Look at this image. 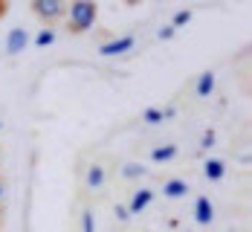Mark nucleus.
Returning a JSON list of instances; mask_svg holds the SVG:
<instances>
[{"instance_id": "12", "label": "nucleus", "mask_w": 252, "mask_h": 232, "mask_svg": "<svg viewBox=\"0 0 252 232\" xmlns=\"http://www.w3.org/2000/svg\"><path fill=\"white\" fill-rule=\"evenodd\" d=\"M177 154H180V148H177V142H162V145H157L151 151V163H174Z\"/></svg>"}, {"instance_id": "18", "label": "nucleus", "mask_w": 252, "mask_h": 232, "mask_svg": "<svg viewBox=\"0 0 252 232\" xmlns=\"http://www.w3.org/2000/svg\"><path fill=\"white\" fill-rule=\"evenodd\" d=\"M174 32H177V29H174V26H171V24H168V26H162V29H159V32H157V35H159V38H162V41H165V38H171V35H174Z\"/></svg>"}, {"instance_id": "4", "label": "nucleus", "mask_w": 252, "mask_h": 232, "mask_svg": "<svg viewBox=\"0 0 252 232\" xmlns=\"http://www.w3.org/2000/svg\"><path fill=\"white\" fill-rule=\"evenodd\" d=\"M136 47V38L133 35H119V38H107L99 44V55L104 58H113V55H125Z\"/></svg>"}, {"instance_id": "17", "label": "nucleus", "mask_w": 252, "mask_h": 232, "mask_svg": "<svg viewBox=\"0 0 252 232\" xmlns=\"http://www.w3.org/2000/svg\"><path fill=\"white\" fill-rule=\"evenodd\" d=\"M212 145H215V131H206V133H203L200 148H212Z\"/></svg>"}, {"instance_id": "1", "label": "nucleus", "mask_w": 252, "mask_h": 232, "mask_svg": "<svg viewBox=\"0 0 252 232\" xmlns=\"http://www.w3.org/2000/svg\"><path fill=\"white\" fill-rule=\"evenodd\" d=\"M67 32L70 35H84L99 21V0H70L67 6Z\"/></svg>"}, {"instance_id": "10", "label": "nucleus", "mask_w": 252, "mask_h": 232, "mask_svg": "<svg viewBox=\"0 0 252 232\" xmlns=\"http://www.w3.org/2000/svg\"><path fill=\"white\" fill-rule=\"evenodd\" d=\"M215 70H203L200 76L194 78V96L197 99H209L212 93H215Z\"/></svg>"}, {"instance_id": "7", "label": "nucleus", "mask_w": 252, "mask_h": 232, "mask_svg": "<svg viewBox=\"0 0 252 232\" xmlns=\"http://www.w3.org/2000/svg\"><path fill=\"white\" fill-rule=\"evenodd\" d=\"M29 29L24 26H15V29H9V35H6V55H21V52L29 47Z\"/></svg>"}, {"instance_id": "2", "label": "nucleus", "mask_w": 252, "mask_h": 232, "mask_svg": "<svg viewBox=\"0 0 252 232\" xmlns=\"http://www.w3.org/2000/svg\"><path fill=\"white\" fill-rule=\"evenodd\" d=\"M67 6H70V0H32L29 3L32 15L44 26H55L58 21H64L67 18Z\"/></svg>"}, {"instance_id": "22", "label": "nucleus", "mask_w": 252, "mask_h": 232, "mask_svg": "<svg viewBox=\"0 0 252 232\" xmlns=\"http://www.w3.org/2000/svg\"><path fill=\"white\" fill-rule=\"evenodd\" d=\"M0 157H3V151H0Z\"/></svg>"}, {"instance_id": "20", "label": "nucleus", "mask_w": 252, "mask_h": 232, "mask_svg": "<svg viewBox=\"0 0 252 232\" xmlns=\"http://www.w3.org/2000/svg\"><path fill=\"white\" fill-rule=\"evenodd\" d=\"M6 12H9V0H0V18H3Z\"/></svg>"}, {"instance_id": "19", "label": "nucleus", "mask_w": 252, "mask_h": 232, "mask_svg": "<svg viewBox=\"0 0 252 232\" xmlns=\"http://www.w3.org/2000/svg\"><path fill=\"white\" fill-rule=\"evenodd\" d=\"M116 218H119V221H127V218H130L127 206H122V203H119V206H116Z\"/></svg>"}, {"instance_id": "21", "label": "nucleus", "mask_w": 252, "mask_h": 232, "mask_svg": "<svg viewBox=\"0 0 252 232\" xmlns=\"http://www.w3.org/2000/svg\"><path fill=\"white\" fill-rule=\"evenodd\" d=\"M125 3H130V6H136V3H139V0H125Z\"/></svg>"}, {"instance_id": "9", "label": "nucleus", "mask_w": 252, "mask_h": 232, "mask_svg": "<svg viewBox=\"0 0 252 232\" xmlns=\"http://www.w3.org/2000/svg\"><path fill=\"white\" fill-rule=\"evenodd\" d=\"M177 113L174 104H162V107H148V110H142V122L145 125H162L165 119H171Z\"/></svg>"}, {"instance_id": "16", "label": "nucleus", "mask_w": 252, "mask_h": 232, "mask_svg": "<svg viewBox=\"0 0 252 232\" xmlns=\"http://www.w3.org/2000/svg\"><path fill=\"white\" fill-rule=\"evenodd\" d=\"M191 18H194V12H191V9H180L174 18H171V26H174V29H183V26L189 24Z\"/></svg>"}, {"instance_id": "8", "label": "nucleus", "mask_w": 252, "mask_h": 232, "mask_svg": "<svg viewBox=\"0 0 252 232\" xmlns=\"http://www.w3.org/2000/svg\"><path fill=\"white\" fill-rule=\"evenodd\" d=\"M203 177L209 183H220L226 177V160H220V157H206V160H203Z\"/></svg>"}, {"instance_id": "11", "label": "nucleus", "mask_w": 252, "mask_h": 232, "mask_svg": "<svg viewBox=\"0 0 252 232\" xmlns=\"http://www.w3.org/2000/svg\"><path fill=\"white\" fill-rule=\"evenodd\" d=\"M168 200H180V198H186L189 192H191V186L183 180V177H171V180H165L162 183V189H159Z\"/></svg>"}, {"instance_id": "14", "label": "nucleus", "mask_w": 252, "mask_h": 232, "mask_svg": "<svg viewBox=\"0 0 252 232\" xmlns=\"http://www.w3.org/2000/svg\"><path fill=\"white\" fill-rule=\"evenodd\" d=\"M145 174H148V168L139 166V163H127V166H122V177H125V180H139V177H145Z\"/></svg>"}, {"instance_id": "6", "label": "nucleus", "mask_w": 252, "mask_h": 232, "mask_svg": "<svg viewBox=\"0 0 252 232\" xmlns=\"http://www.w3.org/2000/svg\"><path fill=\"white\" fill-rule=\"evenodd\" d=\"M104 186H107V168H104V163H90L87 171H84V189L87 192H99Z\"/></svg>"}, {"instance_id": "13", "label": "nucleus", "mask_w": 252, "mask_h": 232, "mask_svg": "<svg viewBox=\"0 0 252 232\" xmlns=\"http://www.w3.org/2000/svg\"><path fill=\"white\" fill-rule=\"evenodd\" d=\"M78 232H96V212H93V206H81V212H78Z\"/></svg>"}, {"instance_id": "3", "label": "nucleus", "mask_w": 252, "mask_h": 232, "mask_svg": "<svg viewBox=\"0 0 252 232\" xmlns=\"http://www.w3.org/2000/svg\"><path fill=\"white\" fill-rule=\"evenodd\" d=\"M215 200L209 198V195H197L194 198V206H191V218H194V224L197 227H212L215 224Z\"/></svg>"}, {"instance_id": "15", "label": "nucleus", "mask_w": 252, "mask_h": 232, "mask_svg": "<svg viewBox=\"0 0 252 232\" xmlns=\"http://www.w3.org/2000/svg\"><path fill=\"white\" fill-rule=\"evenodd\" d=\"M52 41H55V29H52V26H44V29L35 35V41H32V44H35V47H50Z\"/></svg>"}, {"instance_id": "5", "label": "nucleus", "mask_w": 252, "mask_h": 232, "mask_svg": "<svg viewBox=\"0 0 252 232\" xmlns=\"http://www.w3.org/2000/svg\"><path fill=\"white\" fill-rule=\"evenodd\" d=\"M151 203H154V189H151V186H145V183H139V186H133L130 200H127L125 206H127L130 215H139V212H145Z\"/></svg>"}]
</instances>
